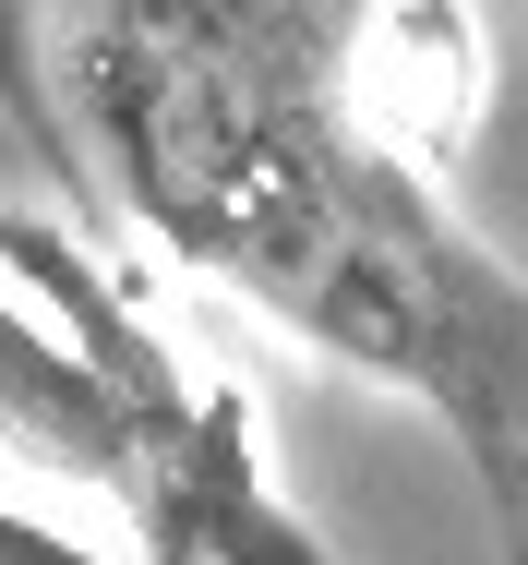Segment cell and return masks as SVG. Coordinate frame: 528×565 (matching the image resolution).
Instances as JSON below:
<instances>
[{
	"instance_id": "obj_1",
	"label": "cell",
	"mask_w": 528,
	"mask_h": 565,
	"mask_svg": "<svg viewBox=\"0 0 528 565\" xmlns=\"http://www.w3.org/2000/svg\"><path fill=\"white\" fill-rule=\"evenodd\" d=\"M49 61L85 181L301 349L444 409L528 565V289L360 120L336 0H85Z\"/></svg>"
},
{
	"instance_id": "obj_2",
	"label": "cell",
	"mask_w": 528,
	"mask_h": 565,
	"mask_svg": "<svg viewBox=\"0 0 528 565\" xmlns=\"http://www.w3.org/2000/svg\"><path fill=\"white\" fill-rule=\"evenodd\" d=\"M0 253L49 289V326L108 373V397H120V481L108 493H132L144 542H169L181 565H336V542L265 481L252 397L181 373V349L132 313L120 277H97L85 241H61L36 217H0Z\"/></svg>"
},
{
	"instance_id": "obj_3",
	"label": "cell",
	"mask_w": 528,
	"mask_h": 565,
	"mask_svg": "<svg viewBox=\"0 0 528 565\" xmlns=\"http://www.w3.org/2000/svg\"><path fill=\"white\" fill-rule=\"evenodd\" d=\"M0 446L73 481H120V397L36 301L0 289Z\"/></svg>"
},
{
	"instance_id": "obj_4",
	"label": "cell",
	"mask_w": 528,
	"mask_h": 565,
	"mask_svg": "<svg viewBox=\"0 0 528 565\" xmlns=\"http://www.w3.org/2000/svg\"><path fill=\"white\" fill-rule=\"evenodd\" d=\"M0 120H12V145H24L36 169H61V205L85 217V205H97V181H85V157H73V120H61L49 0H0Z\"/></svg>"
},
{
	"instance_id": "obj_5",
	"label": "cell",
	"mask_w": 528,
	"mask_h": 565,
	"mask_svg": "<svg viewBox=\"0 0 528 565\" xmlns=\"http://www.w3.org/2000/svg\"><path fill=\"white\" fill-rule=\"evenodd\" d=\"M0 565H181V554L169 542H73V530H49L36 505L0 493Z\"/></svg>"
}]
</instances>
